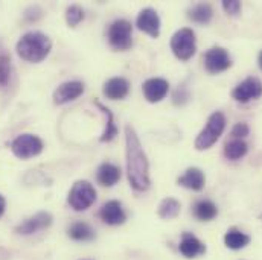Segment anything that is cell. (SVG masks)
<instances>
[{
  "label": "cell",
  "instance_id": "cell-12",
  "mask_svg": "<svg viewBox=\"0 0 262 260\" xmlns=\"http://www.w3.org/2000/svg\"><path fill=\"white\" fill-rule=\"evenodd\" d=\"M142 91H143V96L148 102L157 104L166 98V94L169 91V84L163 78H151V79H146L143 82Z\"/></svg>",
  "mask_w": 262,
  "mask_h": 260
},
{
  "label": "cell",
  "instance_id": "cell-2",
  "mask_svg": "<svg viewBox=\"0 0 262 260\" xmlns=\"http://www.w3.org/2000/svg\"><path fill=\"white\" fill-rule=\"evenodd\" d=\"M15 49L21 60L38 64L43 60H46V57L49 55L52 49V41L46 34L38 32V31H31V32H26L18 40Z\"/></svg>",
  "mask_w": 262,
  "mask_h": 260
},
{
  "label": "cell",
  "instance_id": "cell-24",
  "mask_svg": "<svg viewBox=\"0 0 262 260\" xmlns=\"http://www.w3.org/2000/svg\"><path fill=\"white\" fill-rule=\"evenodd\" d=\"M95 104H96V107L104 113V116H105V130L102 132V135H101V141H112L116 135H118V127H116V124H115V119H113V114H112V111L105 107V105H102L99 101H95Z\"/></svg>",
  "mask_w": 262,
  "mask_h": 260
},
{
  "label": "cell",
  "instance_id": "cell-11",
  "mask_svg": "<svg viewBox=\"0 0 262 260\" xmlns=\"http://www.w3.org/2000/svg\"><path fill=\"white\" fill-rule=\"evenodd\" d=\"M136 26L142 32L148 34L149 37L159 38V35H160V17H159L157 11L152 8L142 9L136 18Z\"/></svg>",
  "mask_w": 262,
  "mask_h": 260
},
{
  "label": "cell",
  "instance_id": "cell-20",
  "mask_svg": "<svg viewBox=\"0 0 262 260\" xmlns=\"http://www.w3.org/2000/svg\"><path fill=\"white\" fill-rule=\"evenodd\" d=\"M67 234L70 239L78 241V242H87V241H93L95 239V230L92 228V225H89L87 222H73Z\"/></svg>",
  "mask_w": 262,
  "mask_h": 260
},
{
  "label": "cell",
  "instance_id": "cell-6",
  "mask_svg": "<svg viewBox=\"0 0 262 260\" xmlns=\"http://www.w3.org/2000/svg\"><path fill=\"white\" fill-rule=\"evenodd\" d=\"M107 38L113 49L121 51V52L128 51L133 46V26L130 21L124 18L115 20L108 26Z\"/></svg>",
  "mask_w": 262,
  "mask_h": 260
},
{
  "label": "cell",
  "instance_id": "cell-13",
  "mask_svg": "<svg viewBox=\"0 0 262 260\" xmlns=\"http://www.w3.org/2000/svg\"><path fill=\"white\" fill-rule=\"evenodd\" d=\"M84 93V84L81 81H67L60 84L54 91V102L57 105H63L70 101H75Z\"/></svg>",
  "mask_w": 262,
  "mask_h": 260
},
{
  "label": "cell",
  "instance_id": "cell-14",
  "mask_svg": "<svg viewBox=\"0 0 262 260\" xmlns=\"http://www.w3.org/2000/svg\"><path fill=\"white\" fill-rule=\"evenodd\" d=\"M99 218L107 225H122L127 221V213L119 201H108L101 207Z\"/></svg>",
  "mask_w": 262,
  "mask_h": 260
},
{
  "label": "cell",
  "instance_id": "cell-5",
  "mask_svg": "<svg viewBox=\"0 0 262 260\" xmlns=\"http://www.w3.org/2000/svg\"><path fill=\"white\" fill-rule=\"evenodd\" d=\"M95 201H96V191L85 180L76 181L72 186L69 196H67V202L75 211H84V210L90 208L95 204Z\"/></svg>",
  "mask_w": 262,
  "mask_h": 260
},
{
  "label": "cell",
  "instance_id": "cell-32",
  "mask_svg": "<svg viewBox=\"0 0 262 260\" xmlns=\"http://www.w3.org/2000/svg\"><path fill=\"white\" fill-rule=\"evenodd\" d=\"M258 65H259V68L262 70V51L259 52V55H258Z\"/></svg>",
  "mask_w": 262,
  "mask_h": 260
},
{
  "label": "cell",
  "instance_id": "cell-18",
  "mask_svg": "<svg viewBox=\"0 0 262 260\" xmlns=\"http://www.w3.org/2000/svg\"><path fill=\"white\" fill-rule=\"evenodd\" d=\"M96 180L104 187H113L121 180V169L113 163H102L98 168Z\"/></svg>",
  "mask_w": 262,
  "mask_h": 260
},
{
  "label": "cell",
  "instance_id": "cell-28",
  "mask_svg": "<svg viewBox=\"0 0 262 260\" xmlns=\"http://www.w3.org/2000/svg\"><path fill=\"white\" fill-rule=\"evenodd\" d=\"M250 134V128L246 122H239V124H235L233 128H232V137L233 138H239L243 140L244 137H247Z\"/></svg>",
  "mask_w": 262,
  "mask_h": 260
},
{
  "label": "cell",
  "instance_id": "cell-26",
  "mask_svg": "<svg viewBox=\"0 0 262 260\" xmlns=\"http://www.w3.org/2000/svg\"><path fill=\"white\" fill-rule=\"evenodd\" d=\"M84 20V11L78 5H72L66 9V21L70 28H76Z\"/></svg>",
  "mask_w": 262,
  "mask_h": 260
},
{
  "label": "cell",
  "instance_id": "cell-19",
  "mask_svg": "<svg viewBox=\"0 0 262 260\" xmlns=\"http://www.w3.org/2000/svg\"><path fill=\"white\" fill-rule=\"evenodd\" d=\"M250 236L249 234H246V233H243L241 230H238V228H235V227H232V228H229L227 230V233L224 234V245L227 247V248H230V250H243V248H246L249 244H250Z\"/></svg>",
  "mask_w": 262,
  "mask_h": 260
},
{
  "label": "cell",
  "instance_id": "cell-22",
  "mask_svg": "<svg viewBox=\"0 0 262 260\" xmlns=\"http://www.w3.org/2000/svg\"><path fill=\"white\" fill-rule=\"evenodd\" d=\"M189 20L198 25H207L213 17V9L209 3H198L188 11Z\"/></svg>",
  "mask_w": 262,
  "mask_h": 260
},
{
  "label": "cell",
  "instance_id": "cell-30",
  "mask_svg": "<svg viewBox=\"0 0 262 260\" xmlns=\"http://www.w3.org/2000/svg\"><path fill=\"white\" fill-rule=\"evenodd\" d=\"M189 101V91L182 85L176 90L174 93V104L176 105H185Z\"/></svg>",
  "mask_w": 262,
  "mask_h": 260
},
{
  "label": "cell",
  "instance_id": "cell-23",
  "mask_svg": "<svg viewBox=\"0 0 262 260\" xmlns=\"http://www.w3.org/2000/svg\"><path fill=\"white\" fill-rule=\"evenodd\" d=\"M247 151H249L247 143L239 138H233V140L227 141L224 146V155L227 160H232V161L241 160L247 154Z\"/></svg>",
  "mask_w": 262,
  "mask_h": 260
},
{
  "label": "cell",
  "instance_id": "cell-9",
  "mask_svg": "<svg viewBox=\"0 0 262 260\" xmlns=\"http://www.w3.org/2000/svg\"><path fill=\"white\" fill-rule=\"evenodd\" d=\"M203 61H204V68L209 72V73H220V72H226L227 68L232 67V58L229 55V52L221 48V46H213L210 48L204 57H203Z\"/></svg>",
  "mask_w": 262,
  "mask_h": 260
},
{
  "label": "cell",
  "instance_id": "cell-10",
  "mask_svg": "<svg viewBox=\"0 0 262 260\" xmlns=\"http://www.w3.org/2000/svg\"><path fill=\"white\" fill-rule=\"evenodd\" d=\"M52 215L48 213V211H38L35 213L34 216L25 219L21 224H18L15 227V233L18 234H23V236H29V234H34L37 231H41V230H46L52 225Z\"/></svg>",
  "mask_w": 262,
  "mask_h": 260
},
{
  "label": "cell",
  "instance_id": "cell-7",
  "mask_svg": "<svg viewBox=\"0 0 262 260\" xmlns=\"http://www.w3.org/2000/svg\"><path fill=\"white\" fill-rule=\"evenodd\" d=\"M43 149H45L43 140L34 134H20L11 143L12 154L21 160L37 157L43 152Z\"/></svg>",
  "mask_w": 262,
  "mask_h": 260
},
{
  "label": "cell",
  "instance_id": "cell-17",
  "mask_svg": "<svg viewBox=\"0 0 262 260\" xmlns=\"http://www.w3.org/2000/svg\"><path fill=\"white\" fill-rule=\"evenodd\" d=\"M177 183L186 189H191L194 192H200L204 189V184H206V177H204V172L198 168H189L186 169V172L177 180Z\"/></svg>",
  "mask_w": 262,
  "mask_h": 260
},
{
  "label": "cell",
  "instance_id": "cell-15",
  "mask_svg": "<svg viewBox=\"0 0 262 260\" xmlns=\"http://www.w3.org/2000/svg\"><path fill=\"white\" fill-rule=\"evenodd\" d=\"M102 91H104V94L108 99H112V101H121V99H125L128 96V93H130V82L125 78L116 76V78L108 79L104 84Z\"/></svg>",
  "mask_w": 262,
  "mask_h": 260
},
{
  "label": "cell",
  "instance_id": "cell-16",
  "mask_svg": "<svg viewBox=\"0 0 262 260\" xmlns=\"http://www.w3.org/2000/svg\"><path fill=\"white\" fill-rule=\"evenodd\" d=\"M179 250L186 259H195L206 253V245L192 233H183Z\"/></svg>",
  "mask_w": 262,
  "mask_h": 260
},
{
  "label": "cell",
  "instance_id": "cell-31",
  "mask_svg": "<svg viewBox=\"0 0 262 260\" xmlns=\"http://www.w3.org/2000/svg\"><path fill=\"white\" fill-rule=\"evenodd\" d=\"M5 208H6V199L3 198V195H0V218L5 213Z\"/></svg>",
  "mask_w": 262,
  "mask_h": 260
},
{
  "label": "cell",
  "instance_id": "cell-33",
  "mask_svg": "<svg viewBox=\"0 0 262 260\" xmlns=\"http://www.w3.org/2000/svg\"><path fill=\"white\" fill-rule=\"evenodd\" d=\"M259 219H261V221H262V215H259Z\"/></svg>",
  "mask_w": 262,
  "mask_h": 260
},
{
  "label": "cell",
  "instance_id": "cell-3",
  "mask_svg": "<svg viewBox=\"0 0 262 260\" xmlns=\"http://www.w3.org/2000/svg\"><path fill=\"white\" fill-rule=\"evenodd\" d=\"M226 130V116L221 111H215L209 116L204 128L198 132L195 138V146L196 151H206L209 148H212L218 138L223 135V132Z\"/></svg>",
  "mask_w": 262,
  "mask_h": 260
},
{
  "label": "cell",
  "instance_id": "cell-1",
  "mask_svg": "<svg viewBox=\"0 0 262 260\" xmlns=\"http://www.w3.org/2000/svg\"><path fill=\"white\" fill-rule=\"evenodd\" d=\"M125 155H127V172L131 187L137 192L149 189V163L142 143L131 125L125 127Z\"/></svg>",
  "mask_w": 262,
  "mask_h": 260
},
{
  "label": "cell",
  "instance_id": "cell-27",
  "mask_svg": "<svg viewBox=\"0 0 262 260\" xmlns=\"http://www.w3.org/2000/svg\"><path fill=\"white\" fill-rule=\"evenodd\" d=\"M11 76V57L0 51V87L6 85Z\"/></svg>",
  "mask_w": 262,
  "mask_h": 260
},
{
  "label": "cell",
  "instance_id": "cell-25",
  "mask_svg": "<svg viewBox=\"0 0 262 260\" xmlns=\"http://www.w3.org/2000/svg\"><path fill=\"white\" fill-rule=\"evenodd\" d=\"M180 210H182V205H180V202H179L176 198H165V199L159 204L157 213H159V216H160L162 219L169 221V219L177 218L179 213H180Z\"/></svg>",
  "mask_w": 262,
  "mask_h": 260
},
{
  "label": "cell",
  "instance_id": "cell-4",
  "mask_svg": "<svg viewBox=\"0 0 262 260\" xmlns=\"http://www.w3.org/2000/svg\"><path fill=\"white\" fill-rule=\"evenodd\" d=\"M171 51L182 61L191 60L196 52L195 32L189 28L179 29L171 38Z\"/></svg>",
  "mask_w": 262,
  "mask_h": 260
},
{
  "label": "cell",
  "instance_id": "cell-21",
  "mask_svg": "<svg viewBox=\"0 0 262 260\" xmlns=\"http://www.w3.org/2000/svg\"><path fill=\"white\" fill-rule=\"evenodd\" d=\"M216 215H218V207L209 199H200L194 205V216L203 222H209L215 219Z\"/></svg>",
  "mask_w": 262,
  "mask_h": 260
},
{
  "label": "cell",
  "instance_id": "cell-8",
  "mask_svg": "<svg viewBox=\"0 0 262 260\" xmlns=\"http://www.w3.org/2000/svg\"><path fill=\"white\" fill-rule=\"evenodd\" d=\"M262 96V82L261 79L255 76L246 78L243 82H239L232 90V98L239 104H249L252 101H256Z\"/></svg>",
  "mask_w": 262,
  "mask_h": 260
},
{
  "label": "cell",
  "instance_id": "cell-29",
  "mask_svg": "<svg viewBox=\"0 0 262 260\" xmlns=\"http://www.w3.org/2000/svg\"><path fill=\"white\" fill-rule=\"evenodd\" d=\"M223 9L229 14V15H238L241 11V2L238 0H224L223 2Z\"/></svg>",
  "mask_w": 262,
  "mask_h": 260
}]
</instances>
